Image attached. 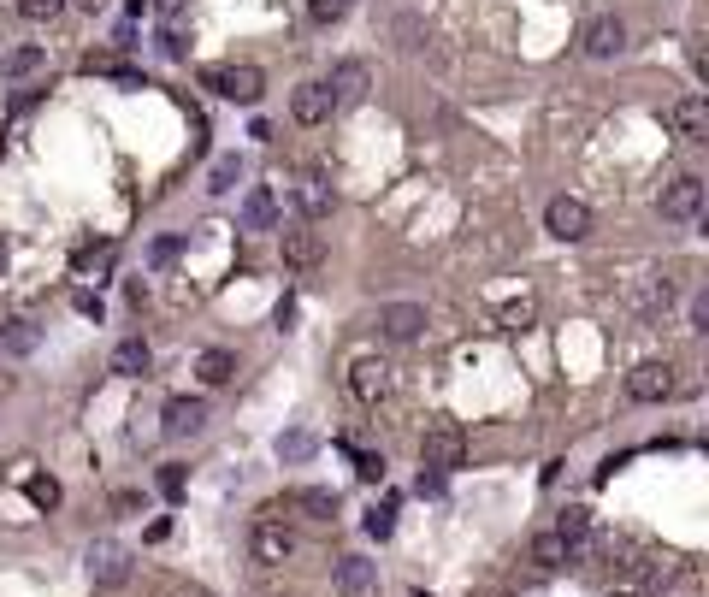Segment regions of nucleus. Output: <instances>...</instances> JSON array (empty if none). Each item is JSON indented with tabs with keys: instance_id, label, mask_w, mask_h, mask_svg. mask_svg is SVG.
Wrapping results in <instances>:
<instances>
[{
	"instance_id": "a19ab883",
	"label": "nucleus",
	"mask_w": 709,
	"mask_h": 597,
	"mask_svg": "<svg viewBox=\"0 0 709 597\" xmlns=\"http://www.w3.org/2000/svg\"><path fill=\"white\" fill-rule=\"evenodd\" d=\"M184 6H190V0H154V12H160V18H178Z\"/></svg>"
},
{
	"instance_id": "6e6552de",
	"label": "nucleus",
	"mask_w": 709,
	"mask_h": 597,
	"mask_svg": "<svg viewBox=\"0 0 709 597\" xmlns=\"http://www.w3.org/2000/svg\"><path fill=\"white\" fill-rule=\"evenodd\" d=\"M249 550H255V562L278 568V562H290V556H296V532L278 527V521H260V527L249 532Z\"/></svg>"
},
{
	"instance_id": "9b49d317",
	"label": "nucleus",
	"mask_w": 709,
	"mask_h": 597,
	"mask_svg": "<svg viewBox=\"0 0 709 597\" xmlns=\"http://www.w3.org/2000/svg\"><path fill=\"white\" fill-rule=\"evenodd\" d=\"M621 48H627V24H621L615 12H603V18L585 24V54H591V60H615Z\"/></svg>"
},
{
	"instance_id": "39448f33",
	"label": "nucleus",
	"mask_w": 709,
	"mask_h": 597,
	"mask_svg": "<svg viewBox=\"0 0 709 597\" xmlns=\"http://www.w3.org/2000/svg\"><path fill=\"white\" fill-rule=\"evenodd\" d=\"M656 207H662V219L692 225V219L704 213V178H692V172H686V178H674V184L662 190V201H656Z\"/></svg>"
},
{
	"instance_id": "20e7f679",
	"label": "nucleus",
	"mask_w": 709,
	"mask_h": 597,
	"mask_svg": "<svg viewBox=\"0 0 709 597\" xmlns=\"http://www.w3.org/2000/svg\"><path fill=\"white\" fill-rule=\"evenodd\" d=\"M83 562H89V580H95V586H125L130 580V550L119 538H95Z\"/></svg>"
},
{
	"instance_id": "cd10ccee",
	"label": "nucleus",
	"mask_w": 709,
	"mask_h": 597,
	"mask_svg": "<svg viewBox=\"0 0 709 597\" xmlns=\"http://www.w3.org/2000/svg\"><path fill=\"white\" fill-rule=\"evenodd\" d=\"M278 456H284V462H308V456H314V438H308V432H284V438H278Z\"/></svg>"
},
{
	"instance_id": "423d86ee",
	"label": "nucleus",
	"mask_w": 709,
	"mask_h": 597,
	"mask_svg": "<svg viewBox=\"0 0 709 597\" xmlns=\"http://www.w3.org/2000/svg\"><path fill=\"white\" fill-rule=\"evenodd\" d=\"M331 586H337V597H379V562H367V556H343L337 574H331Z\"/></svg>"
},
{
	"instance_id": "1a4fd4ad",
	"label": "nucleus",
	"mask_w": 709,
	"mask_h": 597,
	"mask_svg": "<svg viewBox=\"0 0 709 597\" xmlns=\"http://www.w3.org/2000/svg\"><path fill=\"white\" fill-rule=\"evenodd\" d=\"M627 397H633V402H668V397H674V367H668V361H645V367H633Z\"/></svg>"
},
{
	"instance_id": "412c9836",
	"label": "nucleus",
	"mask_w": 709,
	"mask_h": 597,
	"mask_svg": "<svg viewBox=\"0 0 709 597\" xmlns=\"http://www.w3.org/2000/svg\"><path fill=\"white\" fill-rule=\"evenodd\" d=\"M290 509H302V515H314V521H331V515H337V491L302 485V491H290Z\"/></svg>"
},
{
	"instance_id": "7c9ffc66",
	"label": "nucleus",
	"mask_w": 709,
	"mask_h": 597,
	"mask_svg": "<svg viewBox=\"0 0 709 597\" xmlns=\"http://www.w3.org/2000/svg\"><path fill=\"white\" fill-rule=\"evenodd\" d=\"M585 527H591V521H585V509H568V515H562V527H556V538L580 544V538H585Z\"/></svg>"
},
{
	"instance_id": "f8f14e48",
	"label": "nucleus",
	"mask_w": 709,
	"mask_h": 597,
	"mask_svg": "<svg viewBox=\"0 0 709 597\" xmlns=\"http://www.w3.org/2000/svg\"><path fill=\"white\" fill-rule=\"evenodd\" d=\"M367 83H373V71H367V60H343V66H331V107H355L361 95H367Z\"/></svg>"
},
{
	"instance_id": "58836bf2",
	"label": "nucleus",
	"mask_w": 709,
	"mask_h": 597,
	"mask_svg": "<svg viewBox=\"0 0 709 597\" xmlns=\"http://www.w3.org/2000/svg\"><path fill=\"white\" fill-rule=\"evenodd\" d=\"M71 308H77V314H89V320H101V296H89V290H77V296H71Z\"/></svg>"
},
{
	"instance_id": "7ed1b4c3",
	"label": "nucleus",
	"mask_w": 709,
	"mask_h": 597,
	"mask_svg": "<svg viewBox=\"0 0 709 597\" xmlns=\"http://www.w3.org/2000/svg\"><path fill=\"white\" fill-rule=\"evenodd\" d=\"M544 231L556 243H580V237H591V207L580 196H556L544 207Z\"/></svg>"
},
{
	"instance_id": "6ab92c4d",
	"label": "nucleus",
	"mask_w": 709,
	"mask_h": 597,
	"mask_svg": "<svg viewBox=\"0 0 709 597\" xmlns=\"http://www.w3.org/2000/svg\"><path fill=\"white\" fill-rule=\"evenodd\" d=\"M0 349H6V355H36V349H42V326L24 320V314L6 320V326H0Z\"/></svg>"
},
{
	"instance_id": "c03bdc74",
	"label": "nucleus",
	"mask_w": 709,
	"mask_h": 597,
	"mask_svg": "<svg viewBox=\"0 0 709 597\" xmlns=\"http://www.w3.org/2000/svg\"><path fill=\"white\" fill-rule=\"evenodd\" d=\"M0 272H6V243H0Z\"/></svg>"
},
{
	"instance_id": "f257e3e1",
	"label": "nucleus",
	"mask_w": 709,
	"mask_h": 597,
	"mask_svg": "<svg viewBox=\"0 0 709 597\" xmlns=\"http://www.w3.org/2000/svg\"><path fill=\"white\" fill-rule=\"evenodd\" d=\"M420 462L432 467V473H455V467L467 462V432L455 420H432L420 432Z\"/></svg>"
},
{
	"instance_id": "49530a36",
	"label": "nucleus",
	"mask_w": 709,
	"mask_h": 597,
	"mask_svg": "<svg viewBox=\"0 0 709 597\" xmlns=\"http://www.w3.org/2000/svg\"><path fill=\"white\" fill-rule=\"evenodd\" d=\"M343 6H349V0H343Z\"/></svg>"
},
{
	"instance_id": "ea45409f",
	"label": "nucleus",
	"mask_w": 709,
	"mask_h": 597,
	"mask_svg": "<svg viewBox=\"0 0 709 597\" xmlns=\"http://www.w3.org/2000/svg\"><path fill=\"white\" fill-rule=\"evenodd\" d=\"M420 497H444V473H420Z\"/></svg>"
},
{
	"instance_id": "aec40b11",
	"label": "nucleus",
	"mask_w": 709,
	"mask_h": 597,
	"mask_svg": "<svg viewBox=\"0 0 709 597\" xmlns=\"http://www.w3.org/2000/svg\"><path fill=\"white\" fill-rule=\"evenodd\" d=\"M674 125H680V136L704 142V136H709V101H704V95H686V101L674 107Z\"/></svg>"
},
{
	"instance_id": "bb28decb",
	"label": "nucleus",
	"mask_w": 709,
	"mask_h": 597,
	"mask_svg": "<svg viewBox=\"0 0 709 597\" xmlns=\"http://www.w3.org/2000/svg\"><path fill=\"white\" fill-rule=\"evenodd\" d=\"M656 308H662V314L674 308V278H662V272L645 284V314H656Z\"/></svg>"
},
{
	"instance_id": "4468645a",
	"label": "nucleus",
	"mask_w": 709,
	"mask_h": 597,
	"mask_svg": "<svg viewBox=\"0 0 709 597\" xmlns=\"http://www.w3.org/2000/svg\"><path fill=\"white\" fill-rule=\"evenodd\" d=\"M290 201H296V213H302L308 225H320L325 213H331V184H325L320 172H302L296 190H290Z\"/></svg>"
},
{
	"instance_id": "c9c22d12",
	"label": "nucleus",
	"mask_w": 709,
	"mask_h": 597,
	"mask_svg": "<svg viewBox=\"0 0 709 597\" xmlns=\"http://www.w3.org/2000/svg\"><path fill=\"white\" fill-rule=\"evenodd\" d=\"M692 332H709V290L692 296Z\"/></svg>"
},
{
	"instance_id": "2eb2a0df",
	"label": "nucleus",
	"mask_w": 709,
	"mask_h": 597,
	"mask_svg": "<svg viewBox=\"0 0 709 597\" xmlns=\"http://www.w3.org/2000/svg\"><path fill=\"white\" fill-rule=\"evenodd\" d=\"M148 367H154V349H148V337H119V349H113V373L119 379H148Z\"/></svg>"
},
{
	"instance_id": "dca6fc26",
	"label": "nucleus",
	"mask_w": 709,
	"mask_h": 597,
	"mask_svg": "<svg viewBox=\"0 0 709 597\" xmlns=\"http://www.w3.org/2000/svg\"><path fill=\"white\" fill-rule=\"evenodd\" d=\"M284 261H290V266H320L325 261V237L314 231V225L284 231Z\"/></svg>"
},
{
	"instance_id": "72a5a7b5",
	"label": "nucleus",
	"mask_w": 709,
	"mask_h": 597,
	"mask_svg": "<svg viewBox=\"0 0 709 597\" xmlns=\"http://www.w3.org/2000/svg\"><path fill=\"white\" fill-rule=\"evenodd\" d=\"M160 491H166V497H184V467H178V462L160 467Z\"/></svg>"
},
{
	"instance_id": "f704fd0d",
	"label": "nucleus",
	"mask_w": 709,
	"mask_h": 597,
	"mask_svg": "<svg viewBox=\"0 0 709 597\" xmlns=\"http://www.w3.org/2000/svg\"><path fill=\"white\" fill-rule=\"evenodd\" d=\"M178 249H184L178 237H160V243L148 249V261H154V266H172V261H178Z\"/></svg>"
},
{
	"instance_id": "f03ea898",
	"label": "nucleus",
	"mask_w": 709,
	"mask_h": 597,
	"mask_svg": "<svg viewBox=\"0 0 709 597\" xmlns=\"http://www.w3.org/2000/svg\"><path fill=\"white\" fill-rule=\"evenodd\" d=\"M201 83H207L213 95L237 101V107H255L260 95H266V77H260L255 66H207L201 71Z\"/></svg>"
},
{
	"instance_id": "f3484780",
	"label": "nucleus",
	"mask_w": 709,
	"mask_h": 597,
	"mask_svg": "<svg viewBox=\"0 0 709 597\" xmlns=\"http://www.w3.org/2000/svg\"><path fill=\"white\" fill-rule=\"evenodd\" d=\"M349 391L361 402H379L390 391V367L385 361H355V367H349Z\"/></svg>"
},
{
	"instance_id": "9d476101",
	"label": "nucleus",
	"mask_w": 709,
	"mask_h": 597,
	"mask_svg": "<svg viewBox=\"0 0 709 597\" xmlns=\"http://www.w3.org/2000/svg\"><path fill=\"white\" fill-rule=\"evenodd\" d=\"M201 426H207V402L201 397H172L160 408V432H166V438H190Z\"/></svg>"
},
{
	"instance_id": "79ce46f5",
	"label": "nucleus",
	"mask_w": 709,
	"mask_h": 597,
	"mask_svg": "<svg viewBox=\"0 0 709 597\" xmlns=\"http://www.w3.org/2000/svg\"><path fill=\"white\" fill-rule=\"evenodd\" d=\"M125 6H130V12H142V6H148V0H125Z\"/></svg>"
},
{
	"instance_id": "a211bd4d",
	"label": "nucleus",
	"mask_w": 709,
	"mask_h": 597,
	"mask_svg": "<svg viewBox=\"0 0 709 597\" xmlns=\"http://www.w3.org/2000/svg\"><path fill=\"white\" fill-rule=\"evenodd\" d=\"M243 231H278V196L266 184H255L243 196Z\"/></svg>"
},
{
	"instance_id": "2f4dec72",
	"label": "nucleus",
	"mask_w": 709,
	"mask_h": 597,
	"mask_svg": "<svg viewBox=\"0 0 709 597\" xmlns=\"http://www.w3.org/2000/svg\"><path fill=\"white\" fill-rule=\"evenodd\" d=\"M343 12H349L343 0H308V18H314V24H337Z\"/></svg>"
},
{
	"instance_id": "c756f323",
	"label": "nucleus",
	"mask_w": 709,
	"mask_h": 597,
	"mask_svg": "<svg viewBox=\"0 0 709 597\" xmlns=\"http://www.w3.org/2000/svg\"><path fill=\"white\" fill-rule=\"evenodd\" d=\"M367 532H373V538H390V532H396V503H379V509L367 515Z\"/></svg>"
},
{
	"instance_id": "c85d7f7f",
	"label": "nucleus",
	"mask_w": 709,
	"mask_h": 597,
	"mask_svg": "<svg viewBox=\"0 0 709 597\" xmlns=\"http://www.w3.org/2000/svg\"><path fill=\"white\" fill-rule=\"evenodd\" d=\"M24 497H30V503H36V509H54V503H60V485H54V479H42V473H36V479H24Z\"/></svg>"
},
{
	"instance_id": "a878e982",
	"label": "nucleus",
	"mask_w": 709,
	"mask_h": 597,
	"mask_svg": "<svg viewBox=\"0 0 709 597\" xmlns=\"http://www.w3.org/2000/svg\"><path fill=\"white\" fill-rule=\"evenodd\" d=\"M497 320H503V332H526V326H532V296L503 302V308H497Z\"/></svg>"
},
{
	"instance_id": "a18cd8bd",
	"label": "nucleus",
	"mask_w": 709,
	"mask_h": 597,
	"mask_svg": "<svg viewBox=\"0 0 709 597\" xmlns=\"http://www.w3.org/2000/svg\"><path fill=\"white\" fill-rule=\"evenodd\" d=\"M190 597H207V592H190Z\"/></svg>"
},
{
	"instance_id": "4c0bfd02",
	"label": "nucleus",
	"mask_w": 709,
	"mask_h": 597,
	"mask_svg": "<svg viewBox=\"0 0 709 597\" xmlns=\"http://www.w3.org/2000/svg\"><path fill=\"white\" fill-rule=\"evenodd\" d=\"M160 54H166V60H184V36H178V30H160Z\"/></svg>"
},
{
	"instance_id": "37998d69",
	"label": "nucleus",
	"mask_w": 709,
	"mask_h": 597,
	"mask_svg": "<svg viewBox=\"0 0 709 597\" xmlns=\"http://www.w3.org/2000/svg\"><path fill=\"white\" fill-rule=\"evenodd\" d=\"M77 6H89V12H95V6H101V0H77Z\"/></svg>"
},
{
	"instance_id": "0eeeda50",
	"label": "nucleus",
	"mask_w": 709,
	"mask_h": 597,
	"mask_svg": "<svg viewBox=\"0 0 709 597\" xmlns=\"http://www.w3.org/2000/svg\"><path fill=\"white\" fill-rule=\"evenodd\" d=\"M379 332H385L390 343H414V337L426 332V308H420V302H385V308H379Z\"/></svg>"
},
{
	"instance_id": "ddd939ff",
	"label": "nucleus",
	"mask_w": 709,
	"mask_h": 597,
	"mask_svg": "<svg viewBox=\"0 0 709 597\" xmlns=\"http://www.w3.org/2000/svg\"><path fill=\"white\" fill-rule=\"evenodd\" d=\"M290 113H296V125H325L337 107H331V89L325 83H296L290 89Z\"/></svg>"
},
{
	"instance_id": "473e14b6",
	"label": "nucleus",
	"mask_w": 709,
	"mask_h": 597,
	"mask_svg": "<svg viewBox=\"0 0 709 597\" xmlns=\"http://www.w3.org/2000/svg\"><path fill=\"white\" fill-rule=\"evenodd\" d=\"M60 6H65V0H18V12H24V18H36V24H42V18H54Z\"/></svg>"
},
{
	"instance_id": "4be33fe9",
	"label": "nucleus",
	"mask_w": 709,
	"mask_h": 597,
	"mask_svg": "<svg viewBox=\"0 0 709 597\" xmlns=\"http://www.w3.org/2000/svg\"><path fill=\"white\" fill-rule=\"evenodd\" d=\"M195 373H201V385H225L237 373V361H231V349H201L195 355Z\"/></svg>"
},
{
	"instance_id": "5701e85b",
	"label": "nucleus",
	"mask_w": 709,
	"mask_h": 597,
	"mask_svg": "<svg viewBox=\"0 0 709 597\" xmlns=\"http://www.w3.org/2000/svg\"><path fill=\"white\" fill-rule=\"evenodd\" d=\"M237 178H243V160H237V154H219V160L207 166V190H213V196L237 190Z\"/></svg>"
},
{
	"instance_id": "393cba45",
	"label": "nucleus",
	"mask_w": 709,
	"mask_h": 597,
	"mask_svg": "<svg viewBox=\"0 0 709 597\" xmlns=\"http://www.w3.org/2000/svg\"><path fill=\"white\" fill-rule=\"evenodd\" d=\"M42 60H48L42 48H12V54H0V77H30Z\"/></svg>"
},
{
	"instance_id": "b1692460",
	"label": "nucleus",
	"mask_w": 709,
	"mask_h": 597,
	"mask_svg": "<svg viewBox=\"0 0 709 597\" xmlns=\"http://www.w3.org/2000/svg\"><path fill=\"white\" fill-rule=\"evenodd\" d=\"M532 562H538V568H562V562H568V538L538 532V538H532Z\"/></svg>"
},
{
	"instance_id": "e433bc0d",
	"label": "nucleus",
	"mask_w": 709,
	"mask_h": 597,
	"mask_svg": "<svg viewBox=\"0 0 709 597\" xmlns=\"http://www.w3.org/2000/svg\"><path fill=\"white\" fill-rule=\"evenodd\" d=\"M355 473H361V479H385V462H379V456H367V450H361V456H355Z\"/></svg>"
}]
</instances>
